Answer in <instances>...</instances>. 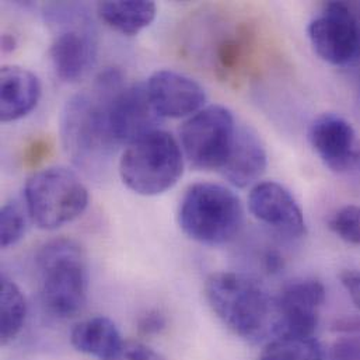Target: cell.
Listing matches in <instances>:
<instances>
[{
    "mask_svg": "<svg viewBox=\"0 0 360 360\" xmlns=\"http://www.w3.org/2000/svg\"><path fill=\"white\" fill-rule=\"evenodd\" d=\"M268 167V156L261 138L248 127H237L230 155L220 170L233 186L247 188L259 180Z\"/></svg>",
    "mask_w": 360,
    "mask_h": 360,
    "instance_id": "9a60e30c",
    "label": "cell"
},
{
    "mask_svg": "<svg viewBox=\"0 0 360 360\" xmlns=\"http://www.w3.org/2000/svg\"><path fill=\"white\" fill-rule=\"evenodd\" d=\"M355 169H359L360 170V148L359 152H358V159H356V165H355Z\"/></svg>",
    "mask_w": 360,
    "mask_h": 360,
    "instance_id": "4dcf8cb0",
    "label": "cell"
},
{
    "mask_svg": "<svg viewBox=\"0 0 360 360\" xmlns=\"http://www.w3.org/2000/svg\"><path fill=\"white\" fill-rule=\"evenodd\" d=\"M41 82L28 69L7 65L0 72V120L14 122L38 105L41 98Z\"/></svg>",
    "mask_w": 360,
    "mask_h": 360,
    "instance_id": "2e32d148",
    "label": "cell"
},
{
    "mask_svg": "<svg viewBox=\"0 0 360 360\" xmlns=\"http://www.w3.org/2000/svg\"><path fill=\"white\" fill-rule=\"evenodd\" d=\"M184 158L179 141L158 129L128 145L120 159V176L132 192L158 196L180 181Z\"/></svg>",
    "mask_w": 360,
    "mask_h": 360,
    "instance_id": "5b68a950",
    "label": "cell"
},
{
    "mask_svg": "<svg viewBox=\"0 0 360 360\" xmlns=\"http://www.w3.org/2000/svg\"><path fill=\"white\" fill-rule=\"evenodd\" d=\"M328 227L348 244L360 245V206L345 205L328 220Z\"/></svg>",
    "mask_w": 360,
    "mask_h": 360,
    "instance_id": "7402d4cb",
    "label": "cell"
},
{
    "mask_svg": "<svg viewBox=\"0 0 360 360\" xmlns=\"http://www.w3.org/2000/svg\"><path fill=\"white\" fill-rule=\"evenodd\" d=\"M331 360H360V337L345 335L337 340L330 349Z\"/></svg>",
    "mask_w": 360,
    "mask_h": 360,
    "instance_id": "d4e9b609",
    "label": "cell"
},
{
    "mask_svg": "<svg viewBox=\"0 0 360 360\" xmlns=\"http://www.w3.org/2000/svg\"><path fill=\"white\" fill-rule=\"evenodd\" d=\"M70 342L80 354L105 360L124 341L114 321L107 317H93L79 323L72 330Z\"/></svg>",
    "mask_w": 360,
    "mask_h": 360,
    "instance_id": "ac0fdd59",
    "label": "cell"
},
{
    "mask_svg": "<svg viewBox=\"0 0 360 360\" xmlns=\"http://www.w3.org/2000/svg\"><path fill=\"white\" fill-rule=\"evenodd\" d=\"M264 265L268 272H279L283 268V258L276 251H268L264 255Z\"/></svg>",
    "mask_w": 360,
    "mask_h": 360,
    "instance_id": "f1b7e54d",
    "label": "cell"
},
{
    "mask_svg": "<svg viewBox=\"0 0 360 360\" xmlns=\"http://www.w3.org/2000/svg\"><path fill=\"white\" fill-rule=\"evenodd\" d=\"M42 304L58 319L79 314L89 292V268L83 248L73 240L56 238L37 254Z\"/></svg>",
    "mask_w": 360,
    "mask_h": 360,
    "instance_id": "3957f363",
    "label": "cell"
},
{
    "mask_svg": "<svg viewBox=\"0 0 360 360\" xmlns=\"http://www.w3.org/2000/svg\"><path fill=\"white\" fill-rule=\"evenodd\" d=\"M105 360H167L162 354L156 352L150 347L135 342L127 341L122 342L121 347Z\"/></svg>",
    "mask_w": 360,
    "mask_h": 360,
    "instance_id": "603a6c76",
    "label": "cell"
},
{
    "mask_svg": "<svg viewBox=\"0 0 360 360\" xmlns=\"http://www.w3.org/2000/svg\"><path fill=\"white\" fill-rule=\"evenodd\" d=\"M56 76L65 83L82 80L96 65L97 41L90 28L65 27L49 49Z\"/></svg>",
    "mask_w": 360,
    "mask_h": 360,
    "instance_id": "5bb4252c",
    "label": "cell"
},
{
    "mask_svg": "<svg viewBox=\"0 0 360 360\" xmlns=\"http://www.w3.org/2000/svg\"><path fill=\"white\" fill-rule=\"evenodd\" d=\"M316 53L334 66H352L360 55V21L351 4L327 3L307 27Z\"/></svg>",
    "mask_w": 360,
    "mask_h": 360,
    "instance_id": "ba28073f",
    "label": "cell"
},
{
    "mask_svg": "<svg viewBox=\"0 0 360 360\" xmlns=\"http://www.w3.org/2000/svg\"><path fill=\"white\" fill-rule=\"evenodd\" d=\"M205 297L217 319L240 338L259 342L274 337L275 297L257 279L238 272L212 274Z\"/></svg>",
    "mask_w": 360,
    "mask_h": 360,
    "instance_id": "7a4b0ae2",
    "label": "cell"
},
{
    "mask_svg": "<svg viewBox=\"0 0 360 360\" xmlns=\"http://www.w3.org/2000/svg\"><path fill=\"white\" fill-rule=\"evenodd\" d=\"M125 84L96 79L91 94L80 93L65 104L60 136L66 155L84 172L103 170L118 146L108 124V103Z\"/></svg>",
    "mask_w": 360,
    "mask_h": 360,
    "instance_id": "6da1fadb",
    "label": "cell"
},
{
    "mask_svg": "<svg viewBox=\"0 0 360 360\" xmlns=\"http://www.w3.org/2000/svg\"><path fill=\"white\" fill-rule=\"evenodd\" d=\"M326 288L316 279L290 282L275 297V338H314Z\"/></svg>",
    "mask_w": 360,
    "mask_h": 360,
    "instance_id": "9c48e42d",
    "label": "cell"
},
{
    "mask_svg": "<svg viewBox=\"0 0 360 360\" xmlns=\"http://www.w3.org/2000/svg\"><path fill=\"white\" fill-rule=\"evenodd\" d=\"M166 326L167 320L165 314L159 310H150L139 320V330L145 335L160 334L166 328Z\"/></svg>",
    "mask_w": 360,
    "mask_h": 360,
    "instance_id": "484cf974",
    "label": "cell"
},
{
    "mask_svg": "<svg viewBox=\"0 0 360 360\" xmlns=\"http://www.w3.org/2000/svg\"><path fill=\"white\" fill-rule=\"evenodd\" d=\"M163 120L152 103L146 82L125 84L108 103V124L117 145H131L158 131Z\"/></svg>",
    "mask_w": 360,
    "mask_h": 360,
    "instance_id": "30bf717a",
    "label": "cell"
},
{
    "mask_svg": "<svg viewBox=\"0 0 360 360\" xmlns=\"http://www.w3.org/2000/svg\"><path fill=\"white\" fill-rule=\"evenodd\" d=\"M333 331L345 335L360 337V316H344L337 319L333 324Z\"/></svg>",
    "mask_w": 360,
    "mask_h": 360,
    "instance_id": "83f0119b",
    "label": "cell"
},
{
    "mask_svg": "<svg viewBox=\"0 0 360 360\" xmlns=\"http://www.w3.org/2000/svg\"><path fill=\"white\" fill-rule=\"evenodd\" d=\"M243 41L236 38L224 39L217 48V62L223 70H233L243 58Z\"/></svg>",
    "mask_w": 360,
    "mask_h": 360,
    "instance_id": "cb8c5ba5",
    "label": "cell"
},
{
    "mask_svg": "<svg viewBox=\"0 0 360 360\" xmlns=\"http://www.w3.org/2000/svg\"><path fill=\"white\" fill-rule=\"evenodd\" d=\"M248 209L257 220L283 236L290 238L306 236L304 213L290 191L279 182L255 184L248 196Z\"/></svg>",
    "mask_w": 360,
    "mask_h": 360,
    "instance_id": "8fae6325",
    "label": "cell"
},
{
    "mask_svg": "<svg viewBox=\"0 0 360 360\" xmlns=\"http://www.w3.org/2000/svg\"><path fill=\"white\" fill-rule=\"evenodd\" d=\"M27 209L17 200L3 205L0 212V243L3 248L17 244L27 230Z\"/></svg>",
    "mask_w": 360,
    "mask_h": 360,
    "instance_id": "44dd1931",
    "label": "cell"
},
{
    "mask_svg": "<svg viewBox=\"0 0 360 360\" xmlns=\"http://www.w3.org/2000/svg\"><path fill=\"white\" fill-rule=\"evenodd\" d=\"M243 221V203L224 185L196 182L185 191L181 199L180 227L196 243L205 245L227 244L238 234Z\"/></svg>",
    "mask_w": 360,
    "mask_h": 360,
    "instance_id": "277c9868",
    "label": "cell"
},
{
    "mask_svg": "<svg viewBox=\"0 0 360 360\" xmlns=\"http://www.w3.org/2000/svg\"><path fill=\"white\" fill-rule=\"evenodd\" d=\"M231 111L209 105L189 117L181 127V149L189 165L198 170H217L224 166L237 132Z\"/></svg>",
    "mask_w": 360,
    "mask_h": 360,
    "instance_id": "52a82bcc",
    "label": "cell"
},
{
    "mask_svg": "<svg viewBox=\"0 0 360 360\" xmlns=\"http://www.w3.org/2000/svg\"><path fill=\"white\" fill-rule=\"evenodd\" d=\"M24 202L35 226L55 230L84 213L89 191L75 172L66 167H48L27 180Z\"/></svg>",
    "mask_w": 360,
    "mask_h": 360,
    "instance_id": "8992f818",
    "label": "cell"
},
{
    "mask_svg": "<svg viewBox=\"0 0 360 360\" xmlns=\"http://www.w3.org/2000/svg\"><path fill=\"white\" fill-rule=\"evenodd\" d=\"M309 141L323 163L335 173L355 169L359 146L349 121L337 114H324L313 121Z\"/></svg>",
    "mask_w": 360,
    "mask_h": 360,
    "instance_id": "7c38bea8",
    "label": "cell"
},
{
    "mask_svg": "<svg viewBox=\"0 0 360 360\" xmlns=\"http://www.w3.org/2000/svg\"><path fill=\"white\" fill-rule=\"evenodd\" d=\"M146 86L153 105L163 118H189L206 103L205 89L196 80L172 69L156 70Z\"/></svg>",
    "mask_w": 360,
    "mask_h": 360,
    "instance_id": "4fadbf2b",
    "label": "cell"
},
{
    "mask_svg": "<svg viewBox=\"0 0 360 360\" xmlns=\"http://www.w3.org/2000/svg\"><path fill=\"white\" fill-rule=\"evenodd\" d=\"M100 18L124 35H136L156 18L158 6L150 0H107L97 4Z\"/></svg>",
    "mask_w": 360,
    "mask_h": 360,
    "instance_id": "e0dca14e",
    "label": "cell"
},
{
    "mask_svg": "<svg viewBox=\"0 0 360 360\" xmlns=\"http://www.w3.org/2000/svg\"><path fill=\"white\" fill-rule=\"evenodd\" d=\"M15 45H17V41H15V38H14L13 35L4 34V35L1 37V49H3L4 52L13 51V49L15 48Z\"/></svg>",
    "mask_w": 360,
    "mask_h": 360,
    "instance_id": "f546056e",
    "label": "cell"
},
{
    "mask_svg": "<svg viewBox=\"0 0 360 360\" xmlns=\"http://www.w3.org/2000/svg\"><path fill=\"white\" fill-rule=\"evenodd\" d=\"M0 335L1 344L13 342L21 333L27 319V302L21 289L7 276L0 281Z\"/></svg>",
    "mask_w": 360,
    "mask_h": 360,
    "instance_id": "d6986e66",
    "label": "cell"
},
{
    "mask_svg": "<svg viewBox=\"0 0 360 360\" xmlns=\"http://www.w3.org/2000/svg\"><path fill=\"white\" fill-rule=\"evenodd\" d=\"M259 360H323V349L316 338H275Z\"/></svg>",
    "mask_w": 360,
    "mask_h": 360,
    "instance_id": "ffe728a7",
    "label": "cell"
},
{
    "mask_svg": "<svg viewBox=\"0 0 360 360\" xmlns=\"http://www.w3.org/2000/svg\"><path fill=\"white\" fill-rule=\"evenodd\" d=\"M340 281L354 304L360 310V269H344Z\"/></svg>",
    "mask_w": 360,
    "mask_h": 360,
    "instance_id": "4316f807",
    "label": "cell"
}]
</instances>
